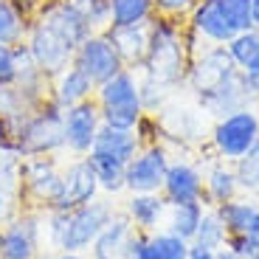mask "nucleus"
Masks as SVG:
<instances>
[{"label":"nucleus","mask_w":259,"mask_h":259,"mask_svg":"<svg viewBox=\"0 0 259 259\" xmlns=\"http://www.w3.org/2000/svg\"><path fill=\"white\" fill-rule=\"evenodd\" d=\"M28 48L26 42L20 46H0V84H14L23 71V65L28 62Z\"/></svg>","instance_id":"nucleus-31"},{"label":"nucleus","mask_w":259,"mask_h":259,"mask_svg":"<svg viewBox=\"0 0 259 259\" xmlns=\"http://www.w3.org/2000/svg\"><path fill=\"white\" fill-rule=\"evenodd\" d=\"M93 93H96V84H93L91 76H88L82 68H76V65H68L62 73H57V76L51 79V99L62 107V110H68V107H73V104H79V102L93 99Z\"/></svg>","instance_id":"nucleus-18"},{"label":"nucleus","mask_w":259,"mask_h":259,"mask_svg":"<svg viewBox=\"0 0 259 259\" xmlns=\"http://www.w3.org/2000/svg\"><path fill=\"white\" fill-rule=\"evenodd\" d=\"M59 183H62V169L51 155H28L20 161V189L39 206L51 208L59 194Z\"/></svg>","instance_id":"nucleus-9"},{"label":"nucleus","mask_w":259,"mask_h":259,"mask_svg":"<svg viewBox=\"0 0 259 259\" xmlns=\"http://www.w3.org/2000/svg\"><path fill=\"white\" fill-rule=\"evenodd\" d=\"M9 208H12V203H9V194L0 189V220H9Z\"/></svg>","instance_id":"nucleus-41"},{"label":"nucleus","mask_w":259,"mask_h":259,"mask_svg":"<svg viewBox=\"0 0 259 259\" xmlns=\"http://www.w3.org/2000/svg\"><path fill=\"white\" fill-rule=\"evenodd\" d=\"M226 240H228V231H226V226H223V220L217 217L214 208H206L200 226H197V231H194V237H192V245L206 248V251H220V248L226 245Z\"/></svg>","instance_id":"nucleus-29"},{"label":"nucleus","mask_w":259,"mask_h":259,"mask_svg":"<svg viewBox=\"0 0 259 259\" xmlns=\"http://www.w3.org/2000/svg\"><path fill=\"white\" fill-rule=\"evenodd\" d=\"M234 175H237L240 189H251V192L259 189V138L245 155L234 161Z\"/></svg>","instance_id":"nucleus-32"},{"label":"nucleus","mask_w":259,"mask_h":259,"mask_svg":"<svg viewBox=\"0 0 259 259\" xmlns=\"http://www.w3.org/2000/svg\"><path fill=\"white\" fill-rule=\"evenodd\" d=\"M12 3H17V6L28 14V17H34V14L39 12V6H42L46 0H12Z\"/></svg>","instance_id":"nucleus-38"},{"label":"nucleus","mask_w":259,"mask_h":259,"mask_svg":"<svg viewBox=\"0 0 259 259\" xmlns=\"http://www.w3.org/2000/svg\"><path fill=\"white\" fill-rule=\"evenodd\" d=\"M88 163L93 166V175L99 181V192L118 194L124 192V175H127V163L116 161V158L99 155V152H88Z\"/></svg>","instance_id":"nucleus-25"},{"label":"nucleus","mask_w":259,"mask_h":259,"mask_svg":"<svg viewBox=\"0 0 259 259\" xmlns=\"http://www.w3.org/2000/svg\"><path fill=\"white\" fill-rule=\"evenodd\" d=\"M166 211H169V203L163 200L161 192L130 194L127 206H124V214L136 226V231H144V234H155L161 228V223L166 220Z\"/></svg>","instance_id":"nucleus-19"},{"label":"nucleus","mask_w":259,"mask_h":259,"mask_svg":"<svg viewBox=\"0 0 259 259\" xmlns=\"http://www.w3.org/2000/svg\"><path fill=\"white\" fill-rule=\"evenodd\" d=\"M155 17V0H110V26H138Z\"/></svg>","instance_id":"nucleus-26"},{"label":"nucleus","mask_w":259,"mask_h":259,"mask_svg":"<svg viewBox=\"0 0 259 259\" xmlns=\"http://www.w3.org/2000/svg\"><path fill=\"white\" fill-rule=\"evenodd\" d=\"M214 211H217V217L223 220V226H226L228 237L231 234H245L248 226H251L253 214H256V206L248 200H228V203H220V206H214Z\"/></svg>","instance_id":"nucleus-28"},{"label":"nucleus","mask_w":259,"mask_h":259,"mask_svg":"<svg viewBox=\"0 0 259 259\" xmlns=\"http://www.w3.org/2000/svg\"><path fill=\"white\" fill-rule=\"evenodd\" d=\"M102 127V110H99L96 99L79 102L65 110V149L73 155H88L93 149V141Z\"/></svg>","instance_id":"nucleus-14"},{"label":"nucleus","mask_w":259,"mask_h":259,"mask_svg":"<svg viewBox=\"0 0 259 259\" xmlns=\"http://www.w3.org/2000/svg\"><path fill=\"white\" fill-rule=\"evenodd\" d=\"M248 82H251V91H253V99H259V73H256V76H251V79H248Z\"/></svg>","instance_id":"nucleus-44"},{"label":"nucleus","mask_w":259,"mask_h":259,"mask_svg":"<svg viewBox=\"0 0 259 259\" xmlns=\"http://www.w3.org/2000/svg\"><path fill=\"white\" fill-rule=\"evenodd\" d=\"M186 20L189 31L206 46H226L237 34L253 28L251 0H197Z\"/></svg>","instance_id":"nucleus-3"},{"label":"nucleus","mask_w":259,"mask_h":259,"mask_svg":"<svg viewBox=\"0 0 259 259\" xmlns=\"http://www.w3.org/2000/svg\"><path fill=\"white\" fill-rule=\"evenodd\" d=\"M217 259H240V256H237V253H234L231 248H226V245H223L220 251H217Z\"/></svg>","instance_id":"nucleus-42"},{"label":"nucleus","mask_w":259,"mask_h":259,"mask_svg":"<svg viewBox=\"0 0 259 259\" xmlns=\"http://www.w3.org/2000/svg\"><path fill=\"white\" fill-rule=\"evenodd\" d=\"M226 51L248 79L256 76L259 73V28H248V31L237 34L231 42H226Z\"/></svg>","instance_id":"nucleus-23"},{"label":"nucleus","mask_w":259,"mask_h":259,"mask_svg":"<svg viewBox=\"0 0 259 259\" xmlns=\"http://www.w3.org/2000/svg\"><path fill=\"white\" fill-rule=\"evenodd\" d=\"M14 149L20 158L54 155L65 149V110L54 99H46L14 133Z\"/></svg>","instance_id":"nucleus-5"},{"label":"nucleus","mask_w":259,"mask_h":259,"mask_svg":"<svg viewBox=\"0 0 259 259\" xmlns=\"http://www.w3.org/2000/svg\"><path fill=\"white\" fill-rule=\"evenodd\" d=\"M42 240V217L39 214H17L0 228V256L3 259H37Z\"/></svg>","instance_id":"nucleus-11"},{"label":"nucleus","mask_w":259,"mask_h":259,"mask_svg":"<svg viewBox=\"0 0 259 259\" xmlns=\"http://www.w3.org/2000/svg\"><path fill=\"white\" fill-rule=\"evenodd\" d=\"M0 259H3V256H0Z\"/></svg>","instance_id":"nucleus-47"},{"label":"nucleus","mask_w":259,"mask_h":259,"mask_svg":"<svg viewBox=\"0 0 259 259\" xmlns=\"http://www.w3.org/2000/svg\"><path fill=\"white\" fill-rule=\"evenodd\" d=\"M57 259H84L82 253H73V251H59Z\"/></svg>","instance_id":"nucleus-43"},{"label":"nucleus","mask_w":259,"mask_h":259,"mask_svg":"<svg viewBox=\"0 0 259 259\" xmlns=\"http://www.w3.org/2000/svg\"><path fill=\"white\" fill-rule=\"evenodd\" d=\"M136 237V226L130 223V217L124 211H116L107 220V226L102 228V234L96 237L91 251L93 253H102V256H113V259H121L127 253L130 242Z\"/></svg>","instance_id":"nucleus-21"},{"label":"nucleus","mask_w":259,"mask_h":259,"mask_svg":"<svg viewBox=\"0 0 259 259\" xmlns=\"http://www.w3.org/2000/svg\"><path fill=\"white\" fill-rule=\"evenodd\" d=\"M121 259H158L155 248H152V240H149V234L136 231V237H133L127 253H124Z\"/></svg>","instance_id":"nucleus-35"},{"label":"nucleus","mask_w":259,"mask_h":259,"mask_svg":"<svg viewBox=\"0 0 259 259\" xmlns=\"http://www.w3.org/2000/svg\"><path fill=\"white\" fill-rule=\"evenodd\" d=\"M189 42H186V28L172 17H155L149 20V48L144 59V73L149 79L161 82L163 88H172L189 73Z\"/></svg>","instance_id":"nucleus-1"},{"label":"nucleus","mask_w":259,"mask_h":259,"mask_svg":"<svg viewBox=\"0 0 259 259\" xmlns=\"http://www.w3.org/2000/svg\"><path fill=\"white\" fill-rule=\"evenodd\" d=\"M113 214L116 211L107 200H91L84 206L73 208V211L48 208V217H46L48 240L59 251H73V253L91 251L96 237L102 234V228L107 226Z\"/></svg>","instance_id":"nucleus-2"},{"label":"nucleus","mask_w":259,"mask_h":259,"mask_svg":"<svg viewBox=\"0 0 259 259\" xmlns=\"http://www.w3.org/2000/svg\"><path fill=\"white\" fill-rule=\"evenodd\" d=\"M189 259H217V251H206V248H194V245H192Z\"/></svg>","instance_id":"nucleus-40"},{"label":"nucleus","mask_w":259,"mask_h":259,"mask_svg":"<svg viewBox=\"0 0 259 259\" xmlns=\"http://www.w3.org/2000/svg\"><path fill=\"white\" fill-rule=\"evenodd\" d=\"M234 71H237V65L228 57L226 46H206L203 54H194L189 62V82L197 93H206L223 79H228Z\"/></svg>","instance_id":"nucleus-15"},{"label":"nucleus","mask_w":259,"mask_h":259,"mask_svg":"<svg viewBox=\"0 0 259 259\" xmlns=\"http://www.w3.org/2000/svg\"><path fill=\"white\" fill-rule=\"evenodd\" d=\"M104 34L110 37L113 48L118 51L124 68L138 71L147 59L149 48V23H138V26H107Z\"/></svg>","instance_id":"nucleus-17"},{"label":"nucleus","mask_w":259,"mask_h":259,"mask_svg":"<svg viewBox=\"0 0 259 259\" xmlns=\"http://www.w3.org/2000/svg\"><path fill=\"white\" fill-rule=\"evenodd\" d=\"M240 192V183H237V175H234V166H228V161L214 163L211 169L203 178V206H220V203H228L237 197Z\"/></svg>","instance_id":"nucleus-22"},{"label":"nucleus","mask_w":259,"mask_h":259,"mask_svg":"<svg viewBox=\"0 0 259 259\" xmlns=\"http://www.w3.org/2000/svg\"><path fill=\"white\" fill-rule=\"evenodd\" d=\"M194 3H197V0H155V14L181 20V17H189Z\"/></svg>","instance_id":"nucleus-34"},{"label":"nucleus","mask_w":259,"mask_h":259,"mask_svg":"<svg viewBox=\"0 0 259 259\" xmlns=\"http://www.w3.org/2000/svg\"><path fill=\"white\" fill-rule=\"evenodd\" d=\"M169 152L161 144H144L138 155L127 163V175H124V189L130 194H149L161 192L163 178L169 169Z\"/></svg>","instance_id":"nucleus-8"},{"label":"nucleus","mask_w":259,"mask_h":259,"mask_svg":"<svg viewBox=\"0 0 259 259\" xmlns=\"http://www.w3.org/2000/svg\"><path fill=\"white\" fill-rule=\"evenodd\" d=\"M99 110H102V124L118 130H136L144 118L141 104V79L133 68H124L107 82H102L93 93Z\"/></svg>","instance_id":"nucleus-4"},{"label":"nucleus","mask_w":259,"mask_h":259,"mask_svg":"<svg viewBox=\"0 0 259 259\" xmlns=\"http://www.w3.org/2000/svg\"><path fill=\"white\" fill-rule=\"evenodd\" d=\"M93 259H113V256H102V253H93Z\"/></svg>","instance_id":"nucleus-45"},{"label":"nucleus","mask_w":259,"mask_h":259,"mask_svg":"<svg viewBox=\"0 0 259 259\" xmlns=\"http://www.w3.org/2000/svg\"><path fill=\"white\" fill-rule=\"evenodd\" d=\"M248 240L256 245V251H259V208H256V214H253V220H251V226H248Z\"/></svg>","instance_id":"nucleus-39"},{"label":"nucleus","mask_w":259,"mask_h":259,"mask_svg":"<svg viewBox=\"0 0 259 259\" xmlns=\"http://www.w3.org/2000/svg\"><path fill=\"white\" fill-rule=\"evenodd\" d=\"M149 240L158 259H189V251H192V242L172 234L169 228H158L155 234H149Z\"/></svg>","instance_id":"nucleus-30"},{"label":"nucleus","mask_w":259,"mask_h":259,"mask_svg":"<svg viewBox=\"0 0 259 259\" xmlns=\"http://www.w3.org/2000/svg\"><path fill=\"white\" fill-rule=\"evenodd\" d=\"M34 20H39V23L48 26L57 37H62L73 51H76L91 34H96L91 28V23L79 14V9L73 6L71 0H46V3L39 6V12L34 14Z\"/></svg>","instance_id":"nucleus-12"},{"label":"nucleus","mask_w":259,"mask_h":259,"mask_svg":"<svg viewBox=\"0 0 259 259\" xmlns=\"http://www.w3.org/2000/svg\"><path fill=\"white\" fill-rule=\"evenodd\" d=\"M259 138V113L253 107H242L228 116L217 118L211 130V144L223 161L234 163L242 158Z\"/></svg>","instance_id":"nucleus-6"},{"label":"nucleus","mask_w":259,"mask_h":259,"mask_svg":"<svg viewBox=\"0 0 259 259\" xmlns=\"http://www.w3.org/2000/svg\"><path fill=\"white\" fill-rule=\"evenodd\" d=\"M71 3L91 23L93 31H104L110 26V0H71Z\"/></svg>","instance_id":"nucleus-33"},{"label":"nucleus","mask_w":259,"mask_h":259,"mask_svg":"<svg viewBox=\"0 0 259 259\" xmlns=\"http://www.w3.org/2000/svg\"><path fill=\"white\" fill-rule=\"evenodd\" d=\"M203 211H206L203 203H181V206H169L166 228L172 234H178V237H183V240L192 242L194 231H197V226H200V220H203Z\"/></svg>","instance_id":"nucleus-27"},{"label":"nucleus","mask_w":259,"mask_h":259,"mask_svg":"<svg viewBox=\"0 0 259 259\" xmlns=\"http://www.w3.org/2000/svg\"><path fill=\"white\" fill-rule=\"evenodd\" d=\"M161 194L169 206L203 203V172L189 161H172L163 178Z\"/></svg>","instance_id":"nucleus-16"},{"label":"nucleus","mask_w":259,"mask_h":259,"mask_svg":"<svg viewBox=\"0 0 259 259\" xmlns=\"http://www.w3.org/2000/svg\"><path fill=\"white\" fill-rule=\"evenodd\" d=\"M251 259H259V251H256V253H253V256H251Z\"/></svg>","instance_id":"nucleus-46"},{"label":"nucleus","mask_w":259,"mask_h":259,"mask_svg":"<svg viewBox=\"0 0 259 259\" xmlns=\"http://www.w3.org/2000/svg\"><path fill=\"white\" fill-rule=\"evenodd\" d=\"M141 147H144V141L136 130H118V127L102 124L91 152H99V155H107V158H116V161H121V163H130L138 155Z\"/></svg>","instance_id":"nucleus-20"},{"label":"nucleus","mask_w":259,"mask_h":259,"mask_svg":"<svg viewBox=\"0 0 259 259\" xmlns=\"http://www.w3.org/2000/svg\"><path fill=\"white\" fill-rule=\"evenodd\" d=\"M226 248H231L240 259H251L253 253H256V245L248 240V234H231V237L226 240Z\"/></svg>","instance_id":"nucleus-36"},{"label":"nucleus","mask_w":259,"mask_h":259,"mask_svg":"<svg viewBox=\"0 0 259 259\" xmlns=\"http://www.w3.org/2000/svg\"><path fill=\"white\" fill-rule=\"evenodd\" d=\"M31 20L17 3L12 0H0V46H20L26 42V34Z\"/></svg>","instance_id":"nucleus-24"},{"label":"nucleus","mask_w":259,"mask_h":259,"mask_svg":"<svg viewBox=\"0 0 259 259\" xmlns=\"http://www.w3.org/2000/svg\"><path fill=\"white\" fill-rule=\"evenodd\" d=\"M3 149H14V136H12V127H9L6 118H0V152Z\"/></svg>","instance_id":"nucleus-37"},{"label":"nucleus","mask_w":259,"mask_h":259,"mask_svg":"<svg viewBox=\"0 0 259 259\" xmlns=\"http://www.w3.org/2000/svg\"><path fill=\"white\" fill-rule=\"evenodd\" d=\"M26 48H28L31 62L37 65L48 79H54L57 73H62L68 65H73V54H76L62 37H57V34L48 26H42L39 20H31V26H28Z\"/></svg>","instance_id":"nucleus-7"},{"label":"nucleus","mask_w":259,"mask_h":259,"mask_svg":"<svg viewBox=\"0 0 259 259\" xmlns=\"http://www.w3.org/2000/svg\"><path fill=\"white\" fill-rule=\"evenodd\" d=\"M99 194V181L93 175V166L88 158H76L62 169V183H59V194L51 203L54 211H73V208L84 206V203L96 200Z\"/></svg>","instance_id":"nucleus-13"},{"label":"nucleus","mask_w":259,"mask_h":259,"mask_svg":"<svg viewBox=\"0 0 259 259\" xmlns=\"http://www.w3.org/2000/svg\"><path fill=\"white\" fill-rule=\"evenodd\" d=\"M73 65L82 68V71L91 76V82L96 84V88L102 82H107L110 76H116L118 71H124L121 57H118V51L113 48L110 37H107L104 31L91 34V37L76 48V54H73Z\"/></svg>","instance_id":"nucleus-10"}]
</instances>
